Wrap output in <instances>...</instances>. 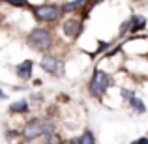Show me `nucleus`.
<instances>
[{"label": "nucleus", "instance_id": "1", "mask_svg": "<svg viewBox=\"0 0 148 144\" xmlns=\"http://www.w3.org/2000/svg\"><path fill=\"white\" fill-rule=\"evenodd\" d=\"M49 133H53V124H49L47 120H41V118H32L25 124L21 135L25 141H36L38 137L49 135Z\"/></svg>", "mask_w": 148, "mask_h": 144}, {"label": "nucleus", "instance_id": "2", "mask_svg": "<svg viewBox=\"0 0 148 144\" xmlns=\"http://www.w3.org/2000/svg\"><path fill=\"white\" fill-rule=\"evenodd\" d=\"M32 13L40 23H56L64 15V10L56 4H40V6H32Z\"/></svg>", "mask_w": 148, "mask_h": 144}, {"label": "nucleus", "instance_id": "3", "mask_svg": "<svg viewBox=\"0 0 148 144\" xmlns=\"http://www.w3.org/2000/svg\"><path fill=\"white\" fill-rule=\"evenodd\" d=\"M26 43L36 51L43 53V51L51 49V45H53V34L47 28H34L28 34V38H26Z\"/></svg>", "mask_w": 148, "mask_h": 144}, {"label": "nucleus", "instance_id": "4", "mask_svg": "<svg viewBox=\"0 0 148 144\" xmlns=\"http://www.w3.org/2000/svg\"><path fill=\"white\" fill-rule=\"evenodd\" d=\"M109 86H111V77H109L105 71H101V69H96V71L92 73L90 83H88V90H90V94L94 97H101Z\"/></svg>", "mask_w": 148, "mask_h": 144}, {"label": "nucleus", "instance_id": "5", "mask_svg": "<svg viewBox=\"0 0 148 144\" xmlns=\"http://www.w3.org/2000/svg\"><path fill=\"white\" fill-rule=\"evenodd\" d=\"M64 32L68 34L69 38H77L83 32V23H81V19H68V21L64 23Z\"/></svg>", "mask_w": 148, "mask_h": 144}, {"label": "nucleus", "instance_id": "6", "mask_svg": "<svg viewBox=\"0 0 148 144\" xmlns=\"http://www.w3.org/2000/svg\"><path fill=\"white\" fill-rule=\"evenodd\" d=\"M41 69L51 73V75H56L60 71V60L54 56H43L41 58Z\"/></svg>", "mask_w": 148, "mask_h": 144}, {"label": "nucleus", "instance_id": "7", "mask_svg": "<svg viewBox=\"0 0 148 144\" xmlns=\"http://www.w3.org/2000/svg\"><path fill=\"white\" fill-rule=\"evenodd\" d=\"M32 69H34V62L32 60H25V62H21V64L15 68V73H17L19 79L28 81L30 77H32Z\"/></svg>", "mask_w": 148, "mask_h": 144}, {"label": "nucleus", "instance_id": "8", "mask_svg": "<svg viewBox=\"0 0 148 144\" xmlns=\"http://www.w3.org/2000/svg\"><path fill=\"white\" fill-rule=\"evenodd\" d=\"M146 26V19L143 17V15H135V17H131V34H137L139 30H143Z\"/></svg>", "mask_w": 148, "mask_h": 144}, {"label": "nucleus", "instance_id": "9", "mask_svg": "<svg viewBox=\"0 0 148 144\" xmlns=\"http://www.w3.org/2000/svg\"><path fill=\"white\" fill-rule=\"evenodd\" d=\"M10 112H13V114H25V112H28V103L25 99L15 101V103L10 105Z\"/></svg>", "mask_w": 148, "mask_h": 144}, {"label": "nucleus", "instance_id": "10", "mask_svg": "<svg viewBox=\"0 0 148 144\" xmlns=\"http://www.w3.org/2000/svg\"><path fill=\"white\" fill-rule=\"evenodd\" d=\"M127 101H130V105H131V107H133V111H135V112H139V114H143V112L146 111L145 103H143V101L139 99L137 96H131V97H130V99H127Z\"/></svg>", "mask_w": 148, "mask_h": 144}, {"label": "nucleus", "instance_id": "11", "mask_svg": "<svg viewBox=\"0 0 148 144\" xmlns=\"http://www.w3.org/2000/svg\"><path fill=\"white\" fill-rule=\"evenodd\" d=\"M84 2H88V0H73V2H68V4H64V6H62V10H64V13H69V11H75V10H79V8L83 6Z\"/></svg>", "mask_w": 148, "mask_h": 144}, {"label": "nucleus", "instance_id": "12", "mask_svg": "<svg viewBox=\"0 0 148 144\" xmlns=\"http://www.w3.org/2000/svg\"><path fill=\"white\" fill-rule=\"evenodd\" d=\"M79 144H96L94 133H92V131H84V133L79 137Z\"/></svg>", "mask_w": 148, "mask_h": 144}, {"label": "nucleus", "instance_id": "13", "mask_svg": "<svg viewBox=\"0 0 148 144\" xmlns=\"http://www.w3.org/2000/svg\"><path fill=\"white\" fill-rule=\"evenodd\" d=\"M45 144H62V139L54 133H49L47 139H45Z\"/></svg>", "mask_w": 148, "mask_h": 144}, {"label": "nucleus", "instance_id": "14", "mask_svg": "<svg viewBox=\"0 0 148 144\" xmlns=\"http://www.w3.org/2000/svg\"><path fill=\"white\" fill-rule=\"evenodd\" d=\"M4 2H8V4H11V6H19V8H21V6H25V0H4Z\"/></svg>", "mask_w": 148, "mask_h": 144}, {"label": "nucleus", "instance_id": "15", "mask_svg": "<svg viewBox=\"0 0 148 144\" xmlns=\"http://www.w3.org/2000/svg\"><path fill=\"white\" fill-rule=\"evenodd\" d=\"M131 144H148V139H146V137L137 139V141H135V142H131Z\"/></svg>", "mask_w": 148, "mask_h": 144}, {"label": "nucleus", "instance_id": "16", "mask_svg": "<svg viewBox=\"0 0 148 144\" xmlns=\"http://www.w3.org/2000/svg\"><path fill=\"white\" fill-rule=\"evenodd\" d=\"M8 137H10V139H11V137H19V133H15V131H10V133H8Z\"/></svg>", "mask_w": 148, "mask_h": 144}, {"label": "nucleus", "instance_id": "17", "mask_svg": "<svg viewBox=\"0 0 148 144\" xmlns=\"http://www.w3.org/2000/svg\"><path fill=\"white\" fill-rule=\"evenodd\" d=\"M0 97H2V99H6V94H4L2 90H0Z\"/></svg>", "mask_w": 148, "mask_h": 144}, {"label": "nucleus", "instance_id": "18", "mask_svg": "<svg viewBox=\"0 0 148 144\" xmlns=\"http://www.w3.org/2000/svg\"><path fill=\"white\" fill-rule=\"evenodd\" d=\"M25 2H26V0H25Z\"/></svg>", "mask_w": 148, "mask_h": 144}]
</instances>
